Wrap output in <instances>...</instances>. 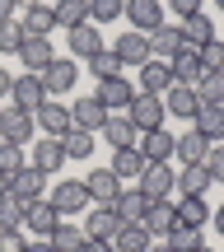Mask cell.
Returning a JSON list of instances; mask_svg holds the SVG:
<instances>
[{
    "mask_svg": "<svg viewBox=\"0 0 224 252\" xmlns=\"http://www.w3.org/2000/svg\"><path fill=\"white\" fill-rule=\"evenodd\" d=\"M37 80H42L47 98H56V94H70V89H75V80H80V61H75V56H56V61L47 65Z\"/></svg>",
    "mask_w": 224,
    "mask_h": 252,
    "instance_id": "cell-1",
    "label": "cell"
},
{
    "mask_svg": "<svg viewBox=\"0 0 224 252\" xmlns=\"http://www.w3.org/2000/svg\"><path fill=\"white\" fill-rule=\"evenodd\" d=\"M0 140H5V145H28V140H37V122H33V112L0 108Z\"/></svg>",
    "mask_w": 224,
    "mask_h": 252,
    "instance_id": "cell-2",
    "label": "cell"
},
{
    "mask_svg": "<svg viewBox=\"0 0 224 252\" xmlns=\"http://www.w3.org/2000/svg\"><path fill=\"white\" fill-rule=\"evenodd\" d=\"M135 94H140V89H135V84L126 80V75H112V80H98L94 98H98V103H103L108 112H126V108H131V98H135Z\"/></svg>",
    "mask_w": 224,
    "mask_h": 252,
    "instance_id": "cell-3",
    "label": "cell"
},
{
    "mask_svg": "<svg viewBox=\"0 0 224 252\" xmlns=\"http://www.w3.org/2000/svg\"><path fill=\"white\" fill-rule=\"evenodd\" d=\"M135 187H140L150 201H168L173 196V163H145L140 178H135Z\"/></svg>",
    "mask_w": 224,
    "mask_h": 252,
    "instance_id": "cell-4",
    "label": "cell"
},
{
    "mask_svg": "<svg viewBox=\"0 0 224 252\" xmlns=\"http://www.w3.org/2000/svg\"><path fill=\"white\" fill-rule=\"evenodd\" d=\"M126 117L135 122V131H154V126H163V98L159 94H135L131 98V108H126Z\"/></svg>",
    "mask_w": 224,
    "mask_h": 252,
    "instance_id": "cell-5",
    "label": "cell"
},
{
    "mask_svg": "<svg viewBox=\"0 0 224 252\" xmlns=\"http://www.w3.org/2000/svg\"><path fill=\"white\" fill-rule=\"evenodd\" d=\"M42 103H47V89H42V80H37V75H19V80L9 84V108L37 112Z\"/></svg>",
    "mask_w": 224,
    "mask_h": 252,
    "instance_id": "cell-6",
    "label": "cell"
},
{
    "mask_svg": "<svg viewBox=\"0 0 224 252\" xmlns=\"http://www.w3.org/2000/svg\"><path fill=\"white\" fill-rule=\"evenodd\" d=\"M84 187H89V201H94V206H117V196H122L126 182L117 178L112 168H94L89 178H84Z\"/></svg>",
    "mask_w": 224,
    "mask_h": 252,
    "instance_id": "cell-7",
    "label": "cell"
},
{
    "mask_svg": "<svg viewBox=\"0 0 224 252\" xmlns=\"http://www.w3.org/2000/svg\"><path fill=\"white\" fill-rule=\"evenodd\" d=\"M19 61L28 65V75H42L47 65L56 61V47H52V37H33V33H24V47H19Z\"/></svg>",
    "mask_w": 224,
    "mask_h": 252,
    "instance_id": "cell-8",
    "label": "cell"
},
{
    "mask_svg": "<svg viewBox=\"0 0 224 252\" xmlns=\"http://www.w3.org/2000/svg\"><path fill=\"white\" fill-rule=\"evenodd\" d=\"M135 150L145 154V163H173V131H163V126H154V131H140Z\"/></svg>",
    "mask_w": 224,
    "mask_h": 252,
    "instance_id": "cell-9",
    "label": "cell"
},
{
    "mask_svg": "<svg viewBox=\"0 0 224 252\" xmlns=\"http://www.w3.org/2000/svg\"><path fill=\"white\" fill-rule=\"evenodd\" d=\"M122 14L131 19V28H135V33H154L159 24H168L159 0H126V9H122Z\"/></svg>",
    "mask_w": 224,
    "mask_h": 252,
    "instance_id": "cell-10",
    "label": "cell"
},
{
    "mask_svg": "<svg viewBox=\"0 0 224 252\" xmlns=\"http://www.w3.org/2000/svg\"><path fill=\"white\" fill-rule=\"evenodd\" d=\"M52 206L61 210V220L80 215V210L89 206V187H84V182H56L52 187Z\"/></svg>",
    "mask_w": 224,
    "mask_h": 252,
    "instance_id": "cell-11",
    "label": "cell"
},
{
    "mask_svg": "<svg viewBox=\"0 0 224 252\" xmlns=\"http://www.w3.org/2000/svg\"><path fill=\"white\" fill-rule=\"evenodd\" d=\"M168 70H173V84H187V89H196V80L206 75L201 61H196V47H187V42L168 56Z\"/></svg>",
    "mask_w": 224,
    "mask_h": 252,
    "instance_id": "cell-12",
    "label": "cell"
},
{
    "mask_svg": "<svg viewBox=\"0 0 224 252\" xmlns=\"http://www.w3.org/2000/svg\"><path fill=\"white\" fill-rule=\"evenodd\" d=\"M33 122H37V131H42V135H56V140H61V135L70 131V108L56 103V98H47L42 108L33 112Z\"/></svg>",
    "mask_w": 224,
    "mask_h": 252,
    "instance_id": "cell-13",
    "label": "cell"
},
{
    "mask_svg": "<svg viewBox=\"0 0 224 252\" xmlns=\"http://www.w3.org/2000/svg\"><path fill=\"white\" fill-rule=\"evenodd\" d=\"M215 187L206 173V163H182L178 173H173V191H182V196H206V191Z\"/></svg>",
    "mask_w": 224,
    "mask_h": 252,
    "instance_id": "cell-14",
    "label": "cell"
},
{
    "mask_svg": "<svg viewBox=\"0 0 224 252\" xmlns=\"http://www.w3.org/2000/svg\"><path fill=\"white\" fill-rule=\"evenodd\" d=\"M163 98V112H168V117H182V122H192L196 117V89H187V84H168V89L159 94Z\"/></svg>",
    "mask_w": 224,
    "mask_h": 252,
    "instance_id": "cell-15",
    "label": "cell"
},
{
    "mask_svg": "<svg viewBox=\"0 0 224 252\" xmlns=\"http://www.w3.org/2000/svg\"><path fill=\"white\" fill-rule=\"evenodd\" d=\"M112 52H117V61H122V70H126V65H145V61H150V37L131 28V33H122L112 42Z\"/></svg>",
    "mask_w": 224,
    "mask_h": 252,
    "instance_id": "cell-16",
    "label": "cell"
},
{
    "mask_svg": "<svg viewBox=\"0 0 224 252\" xmlns=\"http://www.w3.org/2000/svg\"><path fill=\"white\" fill-rule=\"evenodd\" d=\"M103 122H108V108H103L94 94L75 98V108H70V126H80V131H103Z\"/></svg>",
    "mask_w": 224,
    "mask_h": 252,
    "instance_id": "cell-17",
    "label": "cell"
},
{
    "mask_svg": "<svg viewBox=\"0 0 224 252\" xmlns=\"http://www.w3.org/2000/svg\"><path fill=\"white\" fill-rule=\"evenodd\" d=\"M103 140H108L112 150H131V145L140 140V131H135V122L126 117V112H108V122H103Z\"/></svg>",
    "mask_w": 224,
    "mask_h": 252,
    "instance_id": "cell-18",
    "label": "cell"
},
{
    "mask_svg": "<svg viewBox=\"0 0 224 252\" xmlns=\"http://www.w3.org/2000/svg\"><path fill=\"white\" fill-rule=\"evenodd\" d=\"M206 150H210V140L196 131V126H187L182 135H173V159H178V163H201Z\"/></svg>",
    "mask_w": 224,
    "mask_h": 252,
    "instance_id": "cell-19",
    "label": "cell"
},
{
    "mask_svg": "<svg viewBox=\"0 0 224 252\" xmlns=\"http://www.w3.org/2000/svg\"><path fill=\"white\" fill-rule=\"evenodd\" d=\"M61 224V210L52 206V201H33V206H28V220H24V229L33 238H52V229Z\"/></svg>",
    "mask_w": 224,
    "mask_h": 252,
    "instance_id": "cell-20",
    "label": "cell"
},
{
    "mask_svg": "<svg viewBox=\"0 0 224 252\" xmlns=\"http://www.w3.org/2000/svg\"><path fill=\"white\" fill-rule=\"evenodd\" d=\"M140 224L150 229V238H168L173 224H178V206H173V201H150V210H145Z\"/></svg>",
    "mask_w": 224,
    "mask_h": 252,
    "instance_id": "cell-21",
    "label": "cell"
},
{
    "mask_svg": "<svg viewBox=\"0 0 224 252\" xmlns=\"http://www.w3.org/2000/svg\"><path fill=\"white\" fill-rule=\"evenodd\" d=\"M122 224H126V220L117 215L112 206H94V210H89V220H84V234H89V238H108V243H112Z\"/></svg>",
    "mask_w": 224,
    "mask_h": 252,
    "instance_id": "cell-22",
    "label": "cell"
},
{
    "mask_svg": "<svg viewBox=\"0 0 224 252\" xmlns=\"http://www.w3.org/2000/svg\"><path fill=\"white\" fill-rule=\"evenodd\" d=\"M65 42H70L75 61H89L94 52H103V33H98V24H80V28H70V33H65Z\"/></svg>",
    "mask_w": 224,
    "mask_h": 252,
    "instance_id": "cell-23",
    "label": "cell"
},
{
    "mask_svg": "<svg viewBox=\"0 0 224 252\" xmlns=\"http://www.w3.org/2000/svg\"><path fill=\"white\" fill-rule=\"evenodd\" d=\"M135 70H140V84H135L140 94H163V89L173 84L168 61H159V56H150V61H145V65H135Z\"/></svg>",
    "mask_w": 224,
    "mask_h": 252,
    "instance_id": "cell-24",
    "label": "cell"
},
{
    "mask_svg": "<svg viewBox=\"0 0 224 252\" xmlns=\"http://www.w3.org/2000/svg\"><path fill=\"white\" fill-rule=\"evenodd\" d=\"M9 191H19L24 201H42V191H47V173L33 168V163H24V168L9 178Z\"/></svg>",
    "mask_w": 224,
    "mask_h": 252,
    "instance_id": "cell-25",
    "label": "cell"
},
{
    "mask_svg": "<svg viewBox=\"0 0 224 252\" xmlns=\"http://www.w3.org/2000/svg\"><path fill=\"white\" fill-rule=\"evenodd\" d=\"M56 252H84L89 243V234H84V224H75V220H61V224L52 229V238H47Z\"/></svg>",
    "mask_w": 224,
    "mask_h": 252,
    "instance_id": "cell-26",
    "label": "cell"
},
{
    "mask_svg": "<svg viewBox=\"0 0 224 252\" xmlns=\"http://www.w3.org/2000/svg\"><path fill=\"white\" fill-rule=\"evenodd\" d=\"M192 126H196V131L206 135L210 145L224 140V108H220V103H201V108H196V117H192Z\"/></svg>",
    "mask_w": 224,
    "mask_h": 252,
    "instance_id": "cell-27",
    "label": "cell"
},
{
    "mask_svg": "<svg viewBox=\"0 0 224 252\" xmlns=\"http://www.w3.org/2000/svg\"><path fill=\"white\" fill-rule=\"evenodd\" d=\"M178 28H182V42H187V47H206V42H215V19H210V14H187Z\"/></svg>",
    "mask_w": 224,
    "mask_h": 252,
    "instance_id": "cell-28",
    "label": "cell"
},
{
    "mask_svg": "<svg viewBox=\"0 0 224 252\" xmlns=\"http://www.w3.org/2000/svg\"><path fill=\"white\" fill-rule=\"evenodd\" d=\"M112 210L126 220V224H140L145 210H150V196H145L140 187H122V196H117V206H112Z\"/></svg>",
    "mask_w": 224,
    "mask_h": 252,
    "instance_id": "cell-29",
    "label": "cell"
},
{
    "mask_svg": "<svg viewBox=\"0 0 224 252\" xmlns=\"http://www.w3.org/2000/svg\"><path fill=\"white\" fill-rule=\"evenodd\" d=\"M28 163H33V168H42V173H56V168L65 163L61 140H56V135H42V140L33 145V159H28Z\"/></svg>",
    "mask_w": 224,
    "mask_h": 252,
    "instance_id": "cell-30",
    "label": "cell"
},
{
    "mask_svg": "<svg viewBox=\"0 0 224 252\" xmlns=\"http://www.w3.org/2000/svg\"><path fill=\"white\" fill-rule=\"evenodd\" d=\"M19 24H24V33H33V37H52L56 9H52V5H33V9H24V14H19Z\"/></svg>",
    "mask_w": 224,
    "mask_h": 252,
    "instance_id": "cell-31",
    "label": "cell"
},
{
    "mask_svg": "<svg viewBox=\"0 0 224 252\" xmlns=\"http://www.w3.org/2000/svg\"><path fill=\"white\" fill-rule=\"evenodd\" d=\"M145 37H150V56H159V61L182 47V28H178V24H159L154 33H145Z\"/></svg>",
    "mask_w": 224,
    "mask_h": 252,
    "instance_id": "cell-32",
    "label": "cell"
},
{
    "mask_svg": "<svg viewBox=\"0 0 224 252\" xmlns=\"http://www.w3.org/2000/svg\"><path fill=\"white\" fill-rule=\"evenodd\" d=\"M28 206H33V201H24L19 191H5V196H0V229H24Z\"/></svg>",
    "mask_w": 224,
    "mask_h": 252,
    "instance_id": "cell-33",
    "label": "cell"
},
{
    "mask_svg": "<svg viewBox=\"0 0 224 252\" xmlns=\"http://www.w3.org/2000/svg\"><path fill=\"white\" fill-rule=\"evenodd\" d=\"M108 168L122 182H135V178H140V168H145V154L135 150V145H131V150H112V163H108Z\"/></svg>",
    "mask_w": 224,
    "mask_h": 252,
    "instance_id": "cell-34",
    "label": "cell"
},
{
    "mask_svg": "<svg viewBox=\"0 0 224 252\" xmlns=\"http://www.w3.org/2000/svg\"><path fill=\"white\" fill-rule=\"evenodd\" d=\"M61 150H65V163H70V159H89V154H94V131H80V126H70V131H65L61 135Z\"/></svg>",
    "mask_w": 224,
    "mask_h": 252,
    "instance_id": "cell-35",
    "label": "cell"
},
{
    "mask_svg": "<svg viewBox=\"0 0 224 252\" xmlns=\"http://www.w3.org/2000/svg\"><path fill=\"white\" fill-rule=\"evenodd\" d=\"M178 206V224H192V229H201L210 220V206H206V196H182V201H173Z\"/></svg>",
    "mask_w": 224,
    "mask_h": 252,
    "instance_id": "cell-36",
    "label": "cell"
},
{
    "mask_svg": "<svg viewBox=\"0 0 224 252\" xmlns=\"http://www.w3.org/2000/svg\"><path fill=\"white\" fill-rule=\"evenodd\" d=\"M56 24H61L65 33L89 24V0H56Z\"/></svg>",
    "mask_w": 224,
    "mask_h": 252,
    "instance_id": "cell-37",
    "label": "cell"
},
{
    "mask_svg": "<svg viewBox=\"0 0 224 252\" xmlns=\"http://www.w3.org/2000/svg\"><path fill=\"white\" fill-rule=\"evenodd\" d=\"M112 248L117 252H145V248H150V229H145V224H122L117 238H112Z\"/></svg>",
    "mask_w": 224,
    "mask_h": 252,
    "instance_id": "cell-38",
    "label": "cell"
},
{
    "mask_svg": "<svg viewBox=\"0 0 224 252\" xmlns=\"http://www.w3.org/2000/svg\"><path fill=\"white\" fill-rule=\"evenodd\" d=\"M196 103H220L224 108V70H206L196 80Z\"/></svg>",
    "mask_w": 224,
    "mask_h": 252,
    "instance_id": "cell-39",
    "label": "cell"
},
{
    "mask_svg": "<svg viewBox=\"0 0 224 252\" xmlns=\"http://www.w3.org/2000/svg\"><path fill=\"white\" fill-rule=\"evenodd\" d=\"M89 75H94V80H112V75H122L117 52H108V47H103V52H94V56H89Z\"/></svg>",
    "mask_w": 224,
    "mask_h": 252,
    "instance_id": "cell-40",
    "label": "cell"
},
{
    "mask_svg": "<svg viewBox=\"0 0 224 252\" xmlns=\"http://www.w3.org/2000/svg\"><path fill=\"white\" fill-rule=\"evenodd\" d=\"M173 252H196L201 248V229H192V224H173V234L163 238Z\"/></svg>",
    "mask_w": 224,
    "mask_h": 252,
    "instance_id": "cell-41",
    "label": "cell"
},
{
    "mask_svg": "<svg viewBox=\"0 0 224 252\" xmlns=\"http://www.w3.org/2000/svg\"><path fill=\"white\" fill-rule=\"evenodd\" d=\"M126 0H89V24H112V19H122Z\"/></svg>",
    "mask_w": 224,
    "mask_h": 252,
    "instance_id": "cell-42",
    "label": "cell"
},
{
    "mask_svg": "<svg viewBox=\"0 0 224 252\" xmlns=\"http://www.w3.org/2000/svg\"><path fill=\"white\" fill-rule=\"evenodd\" d=\"M24 163H28L24 159V145H5V140H0V173H5V178H14Z\"/></svg>",
    "mask_w": 224,
    "mask_h": 252,
    "instance_id": "cell-43",
    "label": "cell"
},
{
    "mask_svg": "<svg viewBox=\"0 0 224 252\" xmlns=\"http://www.w3.org/2000/svg\"><path fill=\"white\" fill-rule=\"evenodd\" d=\"M19 47H24V24H19V19H5V24H0V52L19 56Z\"/></svg>",
    "mask_w": 224,
    "mask_h": 252,
    "instance_id": "cell-44",
    "label": "cell"
},
{
    "mask_svg": "<svg viewBox=\"0 0 224 252\" xmlns=\"http://www.w3.org/2000/svg\"><path fill=\"white\" fill-rule=\"evenodd\" d=\"M196 61H201V70H224V42L215 37V42L196 47Z\"/></svg>",
    "mask_w": 224,
    "mask_h": 252,
    "instance_id": "cell-45",
    "label": "cell"
},
{
    "mask_svg": "<svg viewBox=\"0 0 224 252\" xmlns=\"http://www.w3.org/2000/svg\"><path fill=\"white\" fill-rule=\"evenodd\" d=\"M201 163H206L210 182H224V140H215V145H210V150H206V159H201Z\"/></svg>",
    "mask_w": 224,
    "mask_h": 252,
    "instance_id": "cell-46",
    "label": "cell"
},
{
    "mask_svg": "<svg viewBox=\"0 0 224 252\" xmlns=\"http://www.w3.org/2000/svg\"><path fill=\"white\" fill-rule=\"evenodd\" d=\"M24 243H28L24 229H0V252H24Z\"/></svg>",
    "mask_w": 224,
    "mask_h": 252,
    "instance_id": "cell-47",
    "label": "cell"
},
{
    "mask_svg": "<svg viewBox=\"0 0 224 252\" xmlns=\"http://www.w3.org/2000/svg\"><path fill=\"white\" fill-rule=\"evenodd\" d=\"M168 9L187 19V14H201V0H168Z\"/></svg>",
    "mask_w": 224,
    "mask_h": 252,
    "instance_id": "cell-48",
    "label": "cell"
},
{
    "mask_svg": "<svg viewBox=\"0 0 224 252\" xmlns=\"http://www.w3.org/2000/svg\"><path fill=\"white\" fill-rule=\"evenodd\" d=\"M84 252H117L108 238H89V243H84Z\"/></svg>",
    "mask_w": 224,
    "mask_h": 252,
    "instance_id": "cell-49",
    "label": "cell"
},
{
    "mask_svg": "<svg viewBox=\"0 0 224 252\" xmlns=\"http://www.w3.org/2000/svg\"><path fill=\"white\" fill-rule=\"evenodd\" d=\"M24 252H56V248L47 243V238H28V243H24Z\"/></svg>",
    "mask_w": 224,
    "mask_h": 252,
    "instance_id": "cell-50",
    "label": "cell"
},
{
    "mask_svg": "<svg viewBox=\"0 0 224 252\" xmlns=\"http://www.w3.org/2000/svg\"><path fill=\"white\" fill-rule=\"evenodd\" d=\"M5 19H19V5H14V0H0V24H5Z\"/></svg>",
    "mask_w": 224,
    "mask_h": 252,
    "instance_id": "cell-51",
    "label": "cell"
},
{
    "mask_svg": "<svg viewBox=\"0 0 224 252\" xmlns=\"http://www.w3.org/2000/svg\"><path fill=\"white\" fill-rule=\"evenodd\" d=\"M9 84H14V75H9L5 65H0V98H9Z\"/></svg>",
    "mask_w": 224,
    "mask_h": 252,
    "instance_id": "cell-52",
    "label": "cell"
},
{
    "mask_svg": "<svg viewBox=\"0 0 224 252\" xmlns=\"http://www.w3.org/2000/svg\"><path fill=\"white\" fill-rule=\"evenodd\" d=\"M210 224H215V234L224 238V206H220V210H210Z\"/></svg>",
    "mask_w": 224,
    "mask_h": 252,
    "instance_id": "cell-53",
    "label": "cell"
},
{
    "mask_svg": "<svg viewBox=\"0 0 224 252\" xmlns=\"http://www.w3.org/2000/svg\"><path fill=\"white\" fill-rule=\"evenodd\" d=\"M19 5V14H24V9H33V5H42V0H14Z\"/></svg>",
    "mask_w": 224,
    "mask_h": 252,
    "instance_id": "cell-54",
    "label": "cell"
},
{
    "mask_svg": "<svg viewBox=\"0 0 224 252\" xmlns=\"http://www.w3.org/2000/svg\"><path fill=\"white\" fill-rule=\"evenodd\" d=\"M145 252H173L168 243H150V248H145Z\"/></svg>",
    "mask_w": 224,
    "mask_h": 252,
    "instance_id": "cell-55",
    "label": "cell"
},
{
    "mask_svg": "<svg viewBox=\"0 0 224 252\" xmlns=\"http://www.w3.org/2000/svg\"><path fill=\"white\" fill-rule=\"evenodd\" d=\"M5 191H9V178H5V173H0V196H5Z\"/></svg>",
    "mask_w": 224,
    "mask_h": 252,
    "instance_id": "cell-56",
    "label": "cell"
},
{
    "mask_svg": "<svg viewBox=\"0 0 224 252\" xmlns=\"http://www.w3.org/2000/svg\"><path fill=\"white\" fill-rule=\"evenodd\" d=\"M196 252H215V248H206V243H201V248H196Z\"/></svg>",
    "mask_w": 224,
    "mask_h": 252,
    "instance_id": "cell-57",
    "label": "cell"
},
{
    "mask_svg": "<svg viewBox=\"0 0 224 252\" xmlns=\"http://www.w3.org/2000/svg\"><path fill=\"white\" fill-rule=\"evenodd\" d=\"M215 9H224V0H215Z\"/></svg>",
    "mask_w": 224,
    "mask_h": 252,
    "instance_id": "cell-58",
    "label": "cell"
}]
</instances>
